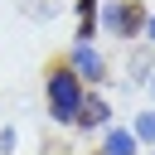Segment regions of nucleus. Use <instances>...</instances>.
<instances>
[{
	"label": "nucleus",
	"instance_id": "nucleus-1",
	"mask_svg": "<svg viewBox=\"0 0 155 155\" xmlns=\"http://www.w3.org/2000/svg\"><path fill=\"white\" fill-rule=\"evenodd\" d=\"M78 107H82L78 73L53 68V73H48V111H53V121H78Z\"/></svg>",
	"mask_w": 155,
	"mask_h": 155
},
{
	"label": "nucleus",
	"instance_id": "nucleus-2",
	"mask_svg": "<svg viewBox=\"0 0 155 155\" xmlns=\"http://www.w3.org/2000/svg\"><path fill=\"white\" fill-rule=\"evenodd\" d=\"M102 24H107L111 34H121V39H131V34H140V24H145V10H140L136 0H126V5H107Z\"/></svg>",
	"mask_w": 155,
	"mask_h": 155
},
{
	"label": "nucleus",
	"instance_id": "nucleus-3",
	"mask_svg": "<svg viewBox=\"0 0 155 155\" xmlns=\"http://www.w3.org/2000/svg\"><path fill=\"white\" fill-rule=\"evenodd\" d=\"M73 73L87 78V82H102V78H107V63H102V53H97L92 44H78V48H73Z\"/></svg>",
	"mask_w": 155,
	"mask_h": 155
},
{
	"label": "nucleus",
	"instance_id": "nucleus-4",
	"mask_svg": "<svg viewBox=\"0 0 155 155\" xmlns=\"http://www.w3.org/2000/svg\"><path fill=\"white\" fill-rule=\"evenodd\" d=\"M107 116H111V107H107L102 97H87V92H82V107H78V126L97 131V126H107Z\"/></svg>",
	"mask_w": 155,
	"mask_h": 155
},
{
	"label": "nucleus",
	"instance_id": "nucleus-5",
	"mask_svg": "<svg viewBox=\"0 0 155 155\" xmlns=\"http://www.w3.org/2000/svg\"><path fill=\"white\" fill-rule=\"evenodd\" d=\"M102 155H136V136L131 131H107V145H102Z\"/></svg>",
	"mask_w": 155,
	"mask_h": 155
},
{
	"label": "nucleus",
	"instance_id": "nucleus-6",
	"mask_svg": "<svg viewBox=\"0 0 155 155\" xmlns=\"http://www.w3.org/2000/svg\"><path fill=\"white\" fill-rule=\"evenodd\" d=\"M136 140H155V111H145V116H136V131H131Z\"/></svg>",
	"mask_w": 155,
	"mask_h": 155
},
{
	"label": "nucleus",
	"instance_id": "nucleus-7",
	"mask_svg": "<svg viewBox=\"0 0 155 155\" xmlns=\"http://www.w3.org/2000/svg\"><path fill=\"white\" fill-rule=\"evenodd\" d=\"M92 5H97V0H78V15H82V29H78V39H87V34H92Z\"/></svg>",
	"mask_w": 155,
	"mask_h": 155
},
{
	"label": "nucleus",
	"instance_id": "nucleus-8",
	"mask_svg": "<svg viewBox=\"0 0 155 155\" xmlns=\"http://www.w3.org/2000/svg\"><path fill=\"white\" fill-rule=\"evenodd\" d=\"M5 150H15V131H0V155Z\"/></svg>",
	"mask_w": 155,
	"mask_h": 155
},
{
	"label": "nucleus",
	"instance_id": "nucleus-9",
	"mask_svg": "<svg viewBox=\"0 0 155 155\" xmlns=\"http://www.w3.org/2000/svg\"><path fill=\"white\" fill-rule=\"evenodd\" d=\"M145 34H150V39H155V15H150V19H145Z\"/></svg>",
	"mask_w": 155,
	"mask_h": 155
},
{
	"label": "nucleus",
	"instance_id": "nucleus-10",
	"mask_svg": "<svg viewBox=\"0 0 155 155\" xmlns=\"http://www.w3.org/2000/svg\"><path fill=\"white\" fill-rule=\"evenodd\" d=\"M150 92H155V78H150Z\"/></svg>",
	"mask_w": 155,
	"mask_h": 155
}]
</instances>
